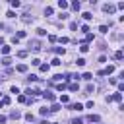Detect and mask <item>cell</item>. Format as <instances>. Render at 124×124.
<instances>
[{
  "instance_id": "1",
  "label": "cell",
  "mask_w": 124,
  "mask_h": 124,
  "mask_svg": "<svg viewBox=\"0 0 124 124\" xmlns=\"http://www.w3.org/2000/svg\"><path fill=\"white\" fill-rule=\"evenodd\" d=\"M103 12H107V14H114V12H116V6H114V4H105V6H103Z\"/></svg>"
},
{
  "instance_id": "2",
  "label": "cell",
  "mask_w": 124,
  "mask_h": 124,
  "mask_svg": "<svg viewBox=\"0 0 124 124\" xmlns=\"http://www.w3.org/2000/svg\"><path fill=\"white\" fill-rule=\"evenodd\" d=\"M107 101H116V103H120V101H122V93H114L112 97H107Z\"/></svg>"
},
{
  "instance_id": "3",
  "label": "cell",
  "mask_w": 124,
  "mask_h": 124,
  "mask_svg": "<svg viewBox=\"0 0 124 124\" xmlns=\"http://www.w3.org/2000/svg\"><path fill=\"white\" fill-rule=\"evenodd\" d=\"M29 48H31V50H39V48H41V43H39V41H31V43H29Z\"/></svg>"
},
{
  "instance_id": "4",
  "label": "cell",
  "mask_w": 124,
  "mask_h": 124,
  "mask_svg": "<svg viewBox=\"0 0 124 124\" xmlns=\"http://www.w3.org/2000/svg\"><path fill=\"white\" fill-rule=\"evenodd\" d=\"M43 97H45L46 101H54V93H50V91H45V93H43Z\"/></svg>"
},
{
  "instance_id": "5",
  "label": "cell",
  "mask_w": 124,
  "mask_h": 124,
  "mask_svg": "<svg viewBox=\"0 0 124 124\" xmlns=\"http://www.w3.org/2000/svg\"><path fill=\"white\" fill-rule=\"evenodd\" d=\"M58 8H60V10H66V8H68V2H66V0H58Z\"/></svg>"
},
{
  "instance_id": "6",
  "label": "cell",
  "mask_w": 124,
  "mask_h": 124,
  "mask_svg": "<svg viewBox=\"0 0 124 124\" xmlns=\"http://www.w3.org/2000/svg\"><path fill=\"white\" fill-rule=\"evenodd\" d=\"M87 120H89V122H99L101 118H99V114H91V116H89Z\"/></svg>"
},
{
  "instance_id": "7",
  "label": "cell",
  "mask_w": 124,
  "mask_h": 124,
  "mask_svg": "<svg viewBox=\"0 0 124 124\" xmlns=\"http://www.w3.org/2000/svg\"><path fill=\"white\" fill-rule=\"evenodd\" d=\"M68 89H70V91H78V89H79V85H78V83H70V85H68Z\"/></svg>"
},
{
  "instance_id": "8",
  "label": "cell",
  "mask_w": 124,
  "mask_h": 124,
  "mask_svg": "<svg viewBox=\"0 0 124 124\" xmlns=\"http://www.w3.org/2000/svg\"><path fill=\"white\" fill-rule=\"evenodd\" d=\"M10 116H12V118H19V116H21V112H19V110H12V112H10Z\"/></svg>"
},
{
  "instance_id": "9",
  "label": "cell",
  "mask_w": 124,
  "mask_h": 124,
  "mask_svg": "<svg viewBox=\"0 0 124 124\" xmlns=\"http://www.w3.org/2000/svg\"><path fill=\"white\" fill-rule=\"evenodd\" d=\"M72 8H74V10H76V12H78V10H79V8H81V4H79V2H78V0H76V2H72Z\"/></svg>"
},
{
  "instance_id": "10",
  "label": "cell",
  "mask_w": 124,
  "mask_h": 124,
  "mask_svg": "<svg viewBox=\"0 0 124 124\" xmlns=\"http://www.w3.org/2000/svg\"><path fill=\"white\" fill-rule=\"evenodd\" d=\"M79 50H81V52H87V50H89V45H87V43H83V45L79 46Z\"/></svg>"
},
{
  "instance_id": "11",
  "label": "cell",
  "mask_w": 124,
  "mask_h": 124,
  "mask_svg": "<svg viewBox=\"0 0 124 124\" xmlns=\"http://www.w3.org/2000/svg\"><path fill=\"white\" fill-rule=\"evenodd\" d=\"M114 58H116V60H122V58H124V52H122V50H118V52L114 54Z\"/></svg>"
},
{
  "instance_id": "12",
  "label": "cell",
  "mask_w": 124,
  "mask_h": 124,
  "mask_svg": "<svg viewBox=\"0 0 124 124\" xmlns=\"http://www.w3.org/2000/svg\"><path fill=\"white\" fill-rule=\"evenodd\" d=\"M17 72H21V74L27 72V66H25V64H19V66H17Z\"/></svg>"
},
{
  "instance_id": "13",
  "label": "cell",
  "mask_w": 124,
  "mask_h": 124,
  "mask_svg": "<svg viewBox=\"0 0 124 124\" xmlns=\"http://www.w3.org/2000/svg\"><path fill=\"white\" fill-rule=\"evenodd\" d=\"M70 108H74V110H81V108H83V107H81V105H79V103H76V105H70Z\"/></svg>"
},
{
  "instance_id": "14",
  "label": "cell",
  "mask_w": 124,
  "mask_h": 124,
  "mask_svg": "<svg viewBox=\"0 0 124 124\" xmlns=\"http://www.w3.org/2000/svg\"><path fill=\"white\" fill-rule=\"evenodd\" d=\"M10 6H12V8H19V0H12Z\"/></svg>"
},
{
  "instance_id": "15",
  "label": "cell",
  "mask_w": 124,
  "mask_h": 124,
  "mask_svg": "<svg viewBox=\"0 0 124 124\" xmlns=\"http://www.w3.org/2000/svg\"><path fill=\"white\" fill-rule=\"evenodd\" d=\"M2 54H10V46H8V45L2 46Z\"/></svg>"
},
{
  "instance_id": "16",
  "label": "cell",
  "mask_w": 124,
  "mask_h": 124,
  "mask_svg": "<svg viewBox=\"0 0 124 124\" xmlns=\"http://www.w3.org/2000/svg\"><path fill=\"white\" fill-rule=\"evenodd\" d=\"M2 64H4V66H10V64H12V60H10L8 56H4V60H2Z\"/></svg>"
},
{
  "instance_id": "17",
  "label": "cell",
  "mask_w": 124,
  "mask_h": 124,
  "mask_svg": "<svg viewBox=\"0 0 124 124\" xmlns=\"http://www.w3.org/2000/svg\"><path fill=\"white\" fill-rule=\"evenodd\" d=\"M48 110H50V112H56V110H60V105H52Z\"/></svg>"
},
{
  "instance_id": "18",
  "label": "cell",
  "mask_w": 124,
  "mask_h": 124,
  "mask_svg": "<svg viewBox=\"0 0 124 124\" xmlns=\"http://www.w3.org/2000/svg\"><path fill=\"white\" fill-rule=\"evenodd\" d=\"M25 37V31H17V35H16V39H23Z\"/></svg>"
},
{
  "instance_id": "19",
  "label": "cell",
  "mask_w": 124,
  "mask_h": 124,
  "mask_svg": "<svg viewBox=\"0 0 124 124\" xmlns=\"http://www.w3.org/2000/svg\"><path fill=\"white\" fill-rule=\"evenodd\" d=\"M54 52H56V54H64V48H62V46H56Z\"/></svg>"
},
{
  "instance_id": "20",
  "label": "cell",
  "mask_w": 124,
  "mask_h": 124,
  "mask_svg": "<svg viewBox=\"0 0 124 124\" xmlns=\"http://www.w3.org/2000/svg\"><path fill=\"white\" fill-rule=\"evenodd\" d=\"M39 68H41V72H48V64H41Z\"/></svg>"
},
{
  "instance_id": "21",
  "label": "cell",
  "mask_w": 124,
  "mask_h": 124,
  "mask_svg": "<svg viewBox=\"0 0 124 124\" xmlns=\"http://www.w3.org/2000/svg\"><path fill=\"white\" fill-rule=\"evenodd\" d=\"M93 89H95V87H93V85H87V87H85V95H89V93H91V91H93Z\"/></svg>"
},
{
  "instance_id": "22",
  "label": "cell",
  "mask_w": 124,
  "mask_h": 124,
  "mask_svg": "<svg viewBox=\"0 0 124 124\" xmlns=\"http://www.w3.org/2000/svg\"><path fill=\"white\" fill-rule=\"evenodd\" d=\"M45 14H46V16H50V14H52V8H50V6H46V8H45Z\"/></svg>"
},
{
  "instance_id": "23",
  "label": "cell",
  "mask_w": 124,
  "mask_h": 124,
  "mask_svg": "<svg viewBox=\"0 0 124 124\" xmlns=\"http://www.w3.org/2000/svg\"><path fill=\"white\" fill-rule=\"evenodd\" d=\"M99 31H101V33H107V31H108V27H107V25H101V27H99Z\"/></svg>"
},
{
  "instance_id": "24",
  "label": "cell",
  "mask_w": 124,
  "mask_h": 124,
  "mask_svg": "<svg viewBox=\"0 0 124 124\" xmlns=\"http://www.w3.org/2000/svg\"><path fill=\"white\" fill-rule=\"evenodd\" d=\"M17 56H19V58H25V56H27V52H25V50H19V52H17Z\"/></svg>"
},
{
  "instance_id": "25",
  "label": "cell",
  "mask_w": 124,
  "mask_h": 124,
  "mask_svg": "<svg viewBox=\"0 0 124 124\" xmlns=\"http://www.w3.org/2000/svg\"><path fill=\"white\" fill-rule=\"evenodd\" d=\"M48 112H50V110H48V108H46V107H45V108H41V114H43V116H46V114H48Z\"/></svg>"
},
{
  "instance_id": "26",
  "label": "cell",
  "mask_w": 124,
  "mask_h": 124,
  "mask_svg": "<svg viewBox=\"0 0 124 124\" xmlns=\"http://www.w3.org/2000/svg\"><path fill=\"white\" fill-rule=\"evenodd\" d=\"M25 120H29V122H33V120H35V118H33V114H31V112H29V114H25Z\"/></svg>"
},
{
  "instance_id": "27",
  "label": "cell",
  "mask_w": 124,
  "mask_h": 124,
  "mask_svg": "<svg viewBox=\"0 0 124 124\" xmlns=\"http://www.w3.org/2000/svg\"><path fill=\"white\" fill-rule=\"evenodd\" d=\"M72 124H83V120H81V118H74V120H72Z\"/></svg>"
},
{
  "instance_id": "28",
  "label": "cell",
  "mask_w": 124,
  "mask_h": 124,
  "mask_svg": "<svg viewBox=\"0 0 124 124\" xmlns=\"http://www.w3.org/2000/svg\"><path fill=\"white\" fill-rule=\"evenodd\" d=\"M0 103H2V105H8V103H10V97H4V99H2Z\"/></svg>"
},
{
  "instance_id": "29",
  "label": "cell",
  "mask_w": 124,
  "mask_h": 124,
  "mask_svg": "<svg viewBox=\"0 0 124 124\" xmlns=\"http://www.w3.org/2000/svg\"><path fill=\"white\" fill-rule=\"evenodd\" d=\"M4 122H6V116H4V114H0V124H4Z\"/></svg>"
},
{
  "instance_id": "30",
  "label": "cell",
  "mask_w": 124,
  "mask_h": 124,
  "mask_svg": "<svg viewBox=\"0 0 124 124\" xmlns=\"http://www.w3.org/2000/svg\"><path fill=\"white\" fill-rule=\"evenodd\" d=\"M0 46H2V39H0Z\"/></svg>"
}]
</instances>
